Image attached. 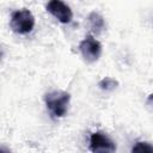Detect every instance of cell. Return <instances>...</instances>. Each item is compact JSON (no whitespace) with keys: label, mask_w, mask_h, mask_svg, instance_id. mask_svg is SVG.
Here are the masks:
<instances>
[{"label":"cell","mask_w":153,"mask_h":153,"mask_svg":"<svg viewBox=\"0 0 153 153\" xmlns=\"http://www.w3.org/2000/svg\"><path fill=\"white\" fill-rule=\"evenodd\" d=\"M71 94L65 91H53L45 94V105L53 117H63L67 112Z\"/></svg>","instance_id":"6da1fadb"},{"label":"cell","mask_w":153,"mask_h":153,"mask_svg":"<svg viewBox=\"0 0 153 153\" xmlns=\"http://www.w3.org/2000/svg\"><path fill=\"white\" fill-rule=\"evenodd\" d=\"M80 53L87 62L97 61L102 55V44L91 35H87L79 44Z\"/></svg>","instance_id":"3957f363"},{"label":"cell","mask_w":153,"mask_h":153,"mask_svg":"<svg viewBox=\"0 0 153 153\" xmlns=\"http://www.w3.org/2000/svg\"><path fill=\"white\" fill-rule=\"evenodd\" d=\"M131 152H140V153H153V145L148 143V142H142V141H137L133 148Z\"/></svg>","instance_id":"ba28073f"},{"label":"cell","mask_w":153,"mask_h":153,"mask_svg":"<svg viewBox=\"0 0 153 153\" xmlns=\"http://www.w3.org/2000/svg\"><path fill=\"white\" fill-rule=\"evenodd\" d=\"M10 26L13 32L19 35H26L31 32L35 26V17L26 8L14 11L11 14Z\"/></svg>","instance_id":"7a4b0ae2"},{"label":"cell","mask_w":153,"mask_h":153,"mask_svg":"<svg viewBox=\"0 0 153 153\" xmlns=\"http://www.w3.org/2000/svg\"><path fill=\"white\" fill-rule=\"evenodd\" d=\"M88 22H90V26H91L92 31H93L96 35H98V33H100V32L103 31L105 23H104L103 17H102L99 13H97V12H91L90 16H88Z\"/></svg>","instance_id":"8992f818"},{"label":"cell","mask_w":153,"mask_h":153,"mask_svg":"<svg viewBox=\"0 0 153 153\" xmlns=\"http://www.w3.org/2000/svg\"><path fill=\"white\" fill-rule=\"evenodd\" d=\"M45 8L50 14H53L62 24L71 23L72 18H73L72 10L62 0H49Z\"/></svg>","instance_id":"277c9868"},{"label":"cell","mask_w":153,"mask_h":153,"mask_svg":"<svg viewBox=\"0 0 153 153\" xmlns=\"http://www.w3.org/2000/svg\"><path fill=\"white\" fill-rule=\"evenodd\" d=\"M90 149L92 152H115V143L100 131H96L90 137Z\"/></svg>","instance_id":"5b68a950"},{"label":"cell","mask_w":153,"mask_h":153,"mask_svg":"<svg viewBox=\"0 0 153 153\" xmlns=\"http://www.w3.org/2000/svg\"><path fill=\"white\" fill-rule=\"evenodd\" d=\"M98 86L103 91H112L118 86V82H117V80H115L112 78H103L98 82Z\"/></svg>","instance_id":"52a82bcc"}]
</instances>
